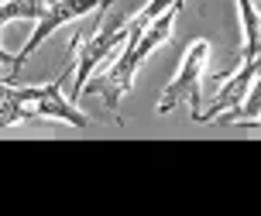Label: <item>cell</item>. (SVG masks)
Wrapping results in <instances>:
<instances>
[{"label":"cell","instance_id":"1","mask_svg":"<svg viewBox=\"0 0 261 216\" xmlns=\"http://www.w3.org/2000/svg\"><path fill=\"white\" fill-rule=\"evenodd\" d=\"M83 35H86V31H79L76 38H72V55H69V62L62 65L59 79L45 83V86H14V83H4V103H0V127L4 130H11L14 124H24V120H38V117L62 120L69 127H90V117L79 114L76 103H69L62 96V83L69 79V72H76Z\"/></svg>","mask_w":261,"mask_h":216},{"label":"cell","instance_id":"2","mask_svg":"<svg viewBox=\"0 0 261 216\" xmlns=\"http://www.w3.org/2000/svg\"><path fill=\"white\" fill-rule=\"evenodd\" d=\"M179 14H182V0H179V4H172L162 17H155L151 24L144 28L141 38L134 41V45H127V48H124V55H120L110 69H107L103 76H93L90 83L83 86V93H79V96H100V100L107 103L110 117H114L117 124H124V117H120V100H124V93H130V86H134V76H138L141 62L158 48V45H165V41L172 38V28H175V17H179Z\"/></svg>","mask_w":261,"mask_h":216},{"label":"cell","instance_id":"3","mask_svg":"<svg viewBox=\"0 0 261 216\" xmlns=\"http://www.w3.org/2000/svg\"><path fill=\"white\" fill-rule=\"evenodd\" d=\"M206 65H210V41H193L186 48L182 69L172 79L162 100H158V114H172L179 103L193 106V120L203 114V86H206Z\"/></svg>","mask_w":261,"mask_h":216},{"label":"cell","instance_id":"4","mask_svg":"<svg viewBox=\"0 0 261 216\" xmlns=\"http://www.w3.org/2000/svg\"><path fill=\"white\" fill-rule=\"evenodd\" d=\"M107 0H45V11H41V17L35 21V31H31V38L24 41V48L14 55V62H7V79L4 83H17V72H21V65L35 55V48H38L41 41L52 35L55 28L69 24V21H79L83 14L90 11H100Z\"/></svg>","mask_w":261,"mask_h":216},{"label":"cell","instance_id":"5","mask_svg":"<svg viewBox=\"0 0 261 216\" xmlns=\"http://www.w3.org/2000/svg\"><path fill=\"white\" fill-rule=\"evenodd\" d=\"M117 48H127V21H120V24L100 21L96 35H83L79 59H76V100H79V93H83V86L96 76V65L107 62Z\"/></svg>","mask_w":261,"mask_h":216},{"label":"cell","instance_id":"6","mask_svg":"<svg viewBox=\"0 0 261 216\" xmlns=\"http://www.w3.org/2000/svg\"><path fill=\"white\" fill-rule=\"evenodd\" d=\"M258 76H261V51H258V55H251V59H244V62L237 65V69H230V72L213 76V83H223V89L217 93V100L210 103V110H203V114H199V120H196V124L217 120L220 114L234 110L237 103L248 96V89L254 86V79H258Z\"/></svg>","mask_w":261,"mask_h":216},{"label":"cell","instance_id":"7","mask_svg":"<svg viewBox=\"0 0 261 216\" xmlns=\"http://www.w3.org/2000/svg\"><path fill=\"white\" fill-rule=\"evenodd\" d=\"M254 117H261V76L254 79V86L248 89V96L237 103L234 110H227V114L217 117V124H241V127H248Z\"/></svg>","mask_w":261,"mask_h":216},{"label":"cell","instance_id":"8","mask_svg":"<svg viewBox=\"0 0 261 216\" xmlns=\"http://www.w3.org/2000/svg\"><path fill=\"white\" fill-rule=\"evenodd\" d=\"M45 11V0H4L0 17L4 21H38Z\"/></svg>","mask_w":261,"mask_h":216},{"label":"cell","instance_id":"9","mask_svg":"<svg viewBox=\"0 0 261 216\" xmlns=\"http://www.w3.org/2000/svg\"><path fill=\"white\" fill-rule=\"evenodd\" d=\"M248 127H261V117H254V120H251Z\"/></svg>","mask_w":261,"mask_h":216}]
</instances>
